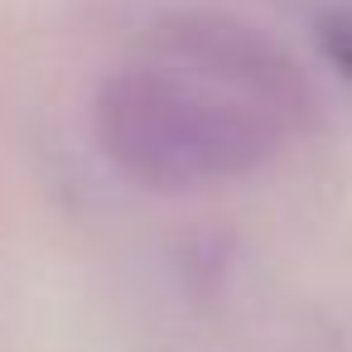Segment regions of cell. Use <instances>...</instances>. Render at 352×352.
I'll return each mask as SVG.
<instances>
[{
	"label": "cell",
	"mask_w": 352,
	"mask_h": 352,
	"mask_svg": "<svg viewBox=\"0 0 352 352\" xmlns=\"http://www.w3.org/2000/svg\"><path fill=\"white\" fill-rule=\"evenodd\" d=\"M97 131L126 174L184 188L256 169L275 150L280 126L174 63H150L102 87Z\"/></svg>",
	"instance_id": "cell-1"
},
{
	"label": "cell",
	"mask_w": 352,
	"mask_h": 352,
	"mask_svg": "<svg viewBox=\"0 0 352 352\" xmlns=\"http://www.w3.org/2000/svg\"><path fill=\"white\" fill-rule=\"evenodd\" d=\"M155 58L174 63L227 97L256 107L275 126H299L314 116V82L309 73L275 44L261 25L227 15V10H169L150 30Z\"/></svg>",
	"instance_id": "cell-2"
},
{
	"label": "cell",
	"mask_w": 352,
	"mask_h": 352,
	"mask_svg": "<svg viewBox=\"0 0 352 352\" xmlns=\"http://www.w3.org/2000/svg\"><path fill=\"white\" fill-rule=\"evenodd\" d=\"M318 49H323V58L342 73V82H352V0L328 6V10L318 15Z\"/></svg>",
	"instance_id": "cell-3"
}]
</instances>
